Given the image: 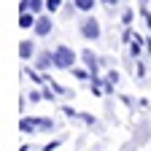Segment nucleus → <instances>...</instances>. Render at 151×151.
I'll list each match as a JSON object with an SVG mask.
<instances>
[{"mask_svg": "<svg viewBox=\"0 0 151 151\" xmlns=\"http://www.w3.org/2000/svg\"><path fill=\"white\" fill-rule=\"evenodd\" d=\"M78 32L86 38V41H97V38L103 35V30H100V22L94 16H84L81 22H78Z\"/></svg>", "mask_w": 151, "mask_h": 151, "instance_id": "1", "label": "nucleus"}, {"mask_svg": "<svg viewBox=\"0 0 151 151\" xmlns=\"http://www.w3.org/2000/svg\"><path fill=\"white\" fill-rule=\"evenodd\" d=\"M73 65H76V51L68 49V46H57V49H54V68L70 70Z\"/></svg>", "mask_w": 151, "mask_h": 151, "instance_id": "2", "label": "nucleus"}, {"mask_svg": "<svg viewBox=\"0 0 151 151\" xmlns=\"http://www.w3.org/2000/svg\"><path fill=\"white\" fill-rule=\"evenodd\" d=\"M32 30H35V35H41V38L49 35V32H51V19H49V16H38Z\"/></svg>", "mask_w": 151, "mask_h": 151, "instance_id": "3", "label": "nucleus"}, {"mask_svg": "<svg viewBox=\"0 0 151 151\" xmlns=\"http://www.w3.org/2000/svg\"><path fill=\"white\" fill-rule=\"evenodd\" d=\"M46 8V0H22L19 11H32V14H41Z\"/></svg>", "mask_w": 151, "mask_h": 151, "instance_id": "4", "label": "nucleus"}, {"mask_svg": "<svg viewBox=\"0 0 151 151\" xmlns=\"http://www.w3.org/2000/svg\"><path fill=\"white\" fill-rule=\"evenodd\" d=\"M81 60L86 62V68L92 70V76H97V54L89 51V49H84V51H81Z\"/></svg>", "mask_w": 151, "mask_h": 151, "instance_id": "5", "label": "nucleus"}, {"mask_svg": "<svg viewBox=\"0 0 151 151\" xmlns=\"http://www.w3.org/2000/svg\"><path fill=\"white\" fill-rule=\"evenodd\" d=\"M19 27L22 30H32L35 27V14L32 11H19Z\"/></svg>", "mask_w": 151, "mask_h": 151, "instance_id": "6", "label": "nucleus"}, {"mask_svg": "<svg viewBox=\"0 0 151 151\" xmlns=\"http://www.w3.org/2000/svg\"><path fill=\"white\" fill-rule=\"evenodd\" d=\"M54 65V51L49 54V51H43V54H38V60H35V68L38 70H46V68H51Z\"/></svg>", "mask_w": 151, "mask_h": 151, "instance_id": "7", "label": "nucleus"}, {"mask_svg": "<svg viewBox=\"0 0 151 151\" xmlns=\"http://www.w3.org/2000/svg\"><path fill=\"white\" fill-rule=\"evenodd\" d=\"M32 54H35V43L32 41H22L19 43V57H22V60H32Z\"/></svg>", "mask_w": 151, "mask_h": 151, "instance_id": "8", "label": "nucleus"}, {"mask_svg": "<svg viewBox=\"0 0 151 151\" xmlns=\"http://www.w3.org/2000/svg\"><path fill=\"white\" fill-rule=\"evenodd\" d=\"M94 3H97V0H73L76 11H84V14H89V11L94 8Z\"/></svg>", "mask_w": 151, "mask_h": 151, "instance_id": "9", "label": "nucleus"}, {"mask_svg": "<svg viewBox=\"0 0 151 151\" xmlns=\"http://www.w3.org/2000/svg\"><path fill=\"white\" fill-rule=\"evenodd\" d=\"M35 127H38V119H22L19 122V129L22 132H38Z\"/></svg>", "mask_w": 151, "mask_h": 151, "instance_id": "10", "label": "nucleus"}, {"mask_svg": "<svg viewBox=\"0 0 151 151\" xmlns=\"http://www.w3.org/2000/svg\"><path fill=\"white\" fill-rule=\"evenodd\" d=\"M140 51H143V41L135 35V38L129 41V54H132V57H140Z\"/></svg>", "mask_w": 151, "mask_h": 151, "instance_id": "11", "label": "nucleus"}, {"mask_svg": "<svg viewBox=\"0 0 151 151\" xmlns=\"http://www.w3.org/2000/svg\"><path fill=\"white\" fill-rule=\"evenodd\" d=\"M62 8V0H46V11L54 14V11H60Z\"/></svg>", "mask_w": 151, "mask_h": 151, "instance_id": "12", "label": "nucleus"}, {"mask_svg": "<svg viewBox=\"0 0 151 151\" xmlns=\"http://www.w3.org/2000/svg\"><path fill=\"white\" fill-rule=\"evenodd\" d=\"M73 76H76V78H81V81H86L89 76H92V70H89V68H86V70H81V68H73Z\"/></svg>", "mask_w": 151, "mask_h": 151, "instance_id": "13", "label": "nucleus"}, {"mask_svg": "<svg viewBox=\"0 0 151 151\" xmlns=\"http://www.w3.org/2000/svg\"><path fill=\"white\" fill-rule=\"evenodd\" d=\"M122 24H124V27H129V24H132V11H129V8L122 14Z\"/></svg>", "mask_w": 151, "mask_h": 151, "instance_id": "14", "label": "nucleus"}, {"mask_svg": "<svg viewBox=\"0 0 151 151\" xmlns=\"http://www.w3.org/2000/svg\"><path fill=\"white\" fill-rule=\"evenodd\" d=\"M38 127L41 129H54V122L51 119H38Z\"/></svg>", "mask_w": 151, "mask_h": 151, "instance_id": "15", "label": "nucleus"}, {"mask_svg": "<svg viewBox=\"0 0 151 151\" xmlns=\"http://www.w3.org/2000/svg\"><path fill=\"white\" fill-rule=\"evenodd\" d=\"M105 81H111V84H119V73H116V70H108Z\"/></svg>", "mask_w": 151, "mask_h": 151, "instance_id": "16", "label": "nucleus"}, {"mask_svg": "<svg viewBox=\"0 0 151 151\" xmlns=\"http://www.w3.org/2000/svg\"><path fill=\"white\" fill-rule=\"evenodd\" d=\"M143 19H146V27H148V30H151V14H148V11H146V8H143Z\"/></svg>", "mask_w": 151, "mask_h": 151, "instance_id": "17", "label": "nucleus"}, {"mask_svg": "<svg viewBox=\"0 0 151 151\" xmlns=\"http://www.w3.org/2000/svg\"><path fill=\"white\" fill-rule=\"evenodd\" d=\"M41 100V92H30V103H38Z\"/></svg>", "mask_w": 151, "mask_h": 151, "instance_id": "18", "label": "nucleus"}, {"mask_svg": "<svg viewBox=\"0 0 151 151\" xmlns=\"http://www.w3.org/2000/svg\"><path fill=\"white\" fill-rule=\"evenodd\" d=\"M43 97H46V100H54V92H51V89H49V86H46V89H43Z\"/></svg>", "mask_w": 151, "mask_h": 151, "instance_id": "19", "label": "nucleus"}, {"mask_svg": "<svg viewBox=\"0 0 151 151\" xmlns=\"http://www.w3.org/2000/svg\"><path fill=\"white\" fill-rule=\"evenodd\" d=\"M100 3H105V6H111V8H113V6L119 3V0H100Z\"/></svg>", "mask_w": 151, "mask_h": 151, "instance_id": "20", "label": "nucleus"}, {"mask_svg": "<svg viewBox=\"0 0 151 151\" xmlns=\"http://www.w3.org/2000/svg\"><path fill=\"white\" fill-rule=\"evenodd\" d=\"M19 151H32V148H30V146H22V148H19Z\"/></svg>", "mask_w": 151, "mask_h": 151, "instance_id": "21", "label": "nucleus"}]
</instances>
